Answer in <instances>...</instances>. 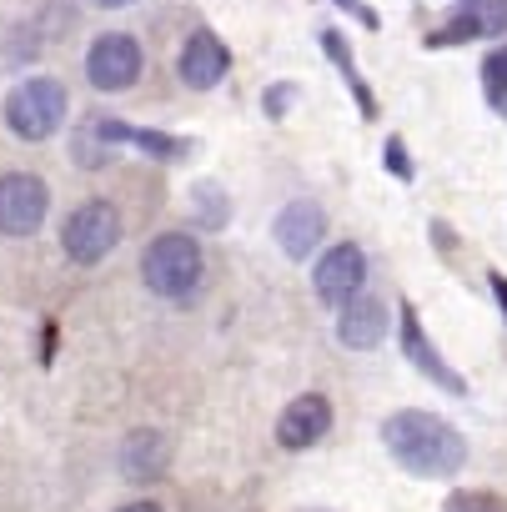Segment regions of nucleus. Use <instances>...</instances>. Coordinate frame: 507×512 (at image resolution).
I'll list each match as a JSON object with an SVG mask.
<instances>
[{
  "label": "nucleus",
  "instance_id": "obj_1",
  "mask_svg": "<svg viewBox=\"0 0 507 512\" xmlns=\"http://www.w3.org/2000/svg\"><path fill=\"white\" fill-rule=\"evenodd\" d=\"M382 442L387 452L397 457V467H407L412 477H427V482H442V477H457L462 462H467V442L462 432L437 417V412H417V407H402L382 422Z\"/></svg>",
  "mask_w": 507,
  "mask_h": 512
},
{
  "label": "nucleus",
  "instance_id": "obj_2",
  "mask_svg": "<svg viewBox=\"0 0 507 512\" xmlns=\"http://www.w3.org/2000/svg\"><path fill=\"white\" fill-rule=\"evenodd\" d=\"M201 272H206V256L191 231H161L141 251V282L166 302H186L201 287Z\"/></svg>",
  "mask_w": 507,
  "mask_h": 512
},
{
  "label": "nucleus",
  "instance_id": "obj_3",
  "mask_svg": "<svg viewBox=\"0 0 507 512\" xmlns=\"http://www.w3.org/2000/svg\"><path fill=\"white\" fill-rule=\"evenodd\" d=\"M71 96L56 76H26L11 96H6V126L21 141H51L66 126Z\"/></svg>",
  "mask_w": 507,
  "mask_h": 512
},
{
  "label": "nucleus",
  "instance_id": "obj_4",
  "mask_svg": "<svg viewBox=\"0 0 507 512\" xmlns=\"http://www.w3.org/2000/svg\"><path fill=\"white\" fill-rule=\"evenodd\" d=\"M116 241H121V211H116L106 196L81 201V206L66 216V226H61V246H66V256H71L76 267L106 262V256L116 251Z\"/></svg>",
  "mask_w": 507,
  "mask_h": 512
},
{
  "label": "nucleus",
  "instance_id": "obj_5",
  "mask_svg": "<svg viewBox=\"0 0 507 512\" xmlns=\"http://www.w3.org/2000/svg\"><path fill=\"white\" fill-rule=\"evenodd\" d=\"M367 287V251L357 241H332L322 256H317V267H312V292L317 302L327 307H347L352 297H362Z\"/></svg>",
  "mask_w": 507,
  "mask_h": 512
},
{
  "label": "nucleus",
  "instance_id": "obj_6",
  "mask_svg": "<svg viewBox=\"0 0 507 512\" xmlns=\"http://www.w3.org/2000/svg\"><path fill=\"white\" fill-rule=\"evenodd\" d=\"M141 66H146V56H141V41L136 36H126V31H106V36H96L91 41V51H86V81L96 86V91H131L136 81H141Z\"/></svg>",
  "mask_w": 507,
  "mask_h": 512
},
{
  "label": "nucleus",
  "instance_id": "obj_7",
  "mask_svg": "<svg viewBox=\"0 0 507 512\" xmlns=\"http://www.w3.org/2000/svg\"><path fill=\"white\" fill-rule=\"evenodd\" d=\"M46 211H51V191L41 176H31V171L0 176V231L6 236H36Z\"/></svg>",
  "mask_w": 507,
  "mask_h": 512
},
{
  "label": "nucleus",
  "instance_id": "obj_8",
  "mask_svg": "<svg viewBox=\"0 0 507 512\" xmlns=\"http://www.w3.org/2000/svg\"><path fill=\"white\" fill-rule=\"evenodd\" d=\"M507 36V0H457L447 11V26L427 36V46H467V41H497Z\"/></svg>",
  "mask_w": 507,
  "mask_h": 512
},
{
  "label": "nucleus",
  "instance_id": "obj_9",
  "mask_svg": "<svg viewBox=\"0 0 507 512\" xmlns=\"http://www.w3.org/2000/svg\"><path fill=\"white\" fill-rule=\"evenodd\" d=\"M231 71V51L216 31H191L181 56H176V76L191 86V91H216Z\"/></svg>",
  "mask_w": 507,
  "mask_h": 512
},
{
  "label": "nucleus",
  "instance_id": "obj_10",
  "mask_svg": "<svg viewBox=\"0 0 507 512\" xmlns=\"http://www.w3.org/2000/svg\"><path fill=\"white\" fill-rule=\"evenodd\" d=\"M327 432H332V402H327L322 392L292 397L287 412L277 417V442H282L287 452H307V447H317Z\"/></svg>",
  "mask_w": 507,
  "mask_h": 512
},
{
  "label": "nucleus",
  "instance_id": "obj_11",
  "mask_svg": "<svg viewBox=\"0 0 507 512\" xmlns=\"http://www.w3.org/2000/svg\"><path fill=\"white\" fill-rule=\"evenodd\" d=\"M91 126H96V136L116 151V146H136V151H146V156H156V161H186L191 156V141L186 136H171V131H151V126H131V121H121V116H91Z\"/></svg>",
  "mask_w": 507,
  "mask_h": 512
},
{
  "label": "nucleus",
  "instance_id": "obj_12",
  "mask_svg": "<svg viewBox=\"0 0 507 512\" xmlns=\"http://www.w3.org/2000/svg\"><path fill=\"white\" fill-rule=\"evenodd\" d=\"M402 357H407V362H412V367H417L427 382H437L442 392H457V397L467 392V382H462V377H457V372L442 362V352L427 342V332H422V317H417V307H412V302H402Z\"/></svg>",
  "mask_w": 507,
  "mask_h": 512
},
{
  "label": "nucleus",
  "instance_id": "obj_13",
  "mask_svg": "<svg viewBox=\"0 0 507 512\" xmlns=\"http://www.w3.org/2000/svg\"><path fill=\"white\" fill-rule=\"evenodd\" d=\"M322 236H327V211L317 201L297 196L277 211V241H282V251L292 256V262H307Z\"/></svg>",
  "mask_w": 507,
  "mask_h": 512
},
{
  "label": "nucleus",
  "instance_id": "obj_14",
  "mask_svg": "<svg viewBox=\"0 0 507 512\" xmlns=\"http://www.w3.org/2000/svg\"><path fill=\"white\" fill-rule=\"evenodd\" d=\"M387 327H392V317H387V307L377 302V297H352L342 312H337V342L347 347V352H372V347H382L387 342Z\"/></svg>",
  "mask_w": 507,
  "mask_h": 512
},
{
  "label": "nucleus",
  "instance_id": "obj_15",
  "mask_svg": "<svg viewBox=\"0 0 507 512\" xmlns=\"http://www.w3.org/2000/svg\"><path fill=\"white\" fill-rule=\"evenodd\" d=\"M166 462H171V447H166V437L161 432H151V427H141V432H131L126 442H121V452H116V467H121V477L126 482H156L161 472H166Z\"/></svg>",
  "mask_w": 507,
  "mask_h": 512
},
{
  "label": "nucleus",
  "instance_id": "obj_16",
  "mask_svg": "<svg viewBox=\"0 0 507 512\" xmlns=\"http://www.w3.org/2000/svg\"><path fill=\"white\" fill-rule=\"evenodd\" d=\"M317 41H322V51H327V61H332V66L342 71V81H347V91H352V101L362 106V116H367V121H377V111H382V106H377V96H372V86H367V76L357 71V61H352V51H347V36H342L337 26H322V36H317Z\"/></svg>",
  "mask_w": 507,
  "mask_h": 512
},
{
  "label": "nucleus",
  "instance_id": "obj_17",
  "mask_svg": "<svg viewBox=\"0 0 507 512\" xmlns=\"http://www.w3.org/2000/svg\"><path fill=\"white\" fill-rule=\"evenodd\" d=\"M226 216H231V201H226L221 181H196L191 186V221H196V231H221Z\"/></svg>",
  "mask_w": 507,
  "mask_h": 512
},
{
  "label": "nucleus",
  "instance_id": "obj_18",
  "mask_svg": "<svg viewBox=\"0 0 507 512\" xmlns=\"http://www.w3.org/2000/svg\"><path fill=\"white\" fill-rule=\"evenodd\" d=\"M482 96H487L492 111L507 116V51H492V56L482 61Z\"/></svg>",
  "mask_w": 507,
  "mask_h": 512
},
{
  "label": "nucleus",
  "instance_id": "obj_19",
  "mask_svg": "<svg viewBox=\"0 0 507 512\" xmlns=\"http://www.w3.org/2000/svg\"><path fill=\"white\" fill-rule=\"evenodd\" d=\"M442 512H507L492 492H452Z\"/></svg>",
  "mask_w": 507,
  "mask_h": 512
},
{
  "label": "nucleus",
  "instance_id": "obj_20",
  "mask_svg": "<svg viewBox=\"0 0 507 512\" xmlns=\"http://www.w3.org/2000/svg\"><path fill=\"white\" fill-rule=\"evenodd\" d=\"M292 101H297V86H292V81H282V86H272V91L262 96V111H267L272 121H282V116L292 111Z\"/></svg>",
  "mask_w": 507,
  "mask_h": 512
},
{
  "label": "nucleus",
  "instance_id": "obj_21",
  "mask_svg": "<svg viewBox=\"0 0 507 512\" xmlns=\"http://www.w3.org/2000/svg\"><path fill=\"white\" fill-rule=\"evenodd\" d=\"M382 156H387V171H392L397 181H412V161H407V146H402L397 136L387 141V151H382Z\"/></svg>",
  "mask_w": 507,
  "mask_h": 512
},
{
  "label": "nucleus",
  "instance_id": "obj_22",
  "mask_svg": "<svg viewBox=\"0 0 507 512\" xmlns=\"http://www.w3.org/2000/svg\"><path fill=\"white\" fill-rule=\"evenodd\" d=\"M337 6H342L347 16H357V21H362L367 31H377V26H382V21H377V11L367 6V0H337Z\"/></svg>",
  "mask_w": 507,
  "mask_h": 512
},
{
  "label": "nucleus",
  "instance_id": "obj_23",
  "mask_svg": "<svg viewBox=\"0 0 507 512\" xmlns=\"http://www.w3.org/2000/svg\"><path fill=\"white\" fill-rule=\"evenodd\" d=\"M487 282H492V297H497V307H502V317H507V277H502V272H487Z\"/></svg>",
  "mask_w": 507,
  "mask_h": 512
},
{
  "label": "nucleus",
  "instance_id": "obj_24",
  "mask_svg": "<svg viewBox=\"0 0 507 512\" xmlns=\"http://www.w3.org/2000/svg\"><path fill=\"white\" fill-rule=\"evenodd\" d=\"M96 11H126V6H136V0H91Z\"/></svg>",
  "mask_w": 507,
  "mask_h": 512
},
{
  "label": "nucleus",
  "instance_id": "obj_25",
  "mask_svg": "<svg viewBox=\"0 0 507 512\" xmlns=\"http://www.w3.org/2000/svg\"><path fill=\"white\" fill-rule=\"evenodd\" d=\"M121 512H161V507H156V502H126Z\"/></svg>",
  "mask_w": 507,
  "mask_h": 512
},
{
  "label": "nucleus",
  "instance_id": "obj_26",
  "mask_svg": "<svg viewBox=\"0 0 507 512\" xmlns=\"http://www.w3.org/2000/svg\"><path fill=\"white\" fill-rule=\"evenodd\" d=\"M502 51H507V46H502Z\"/></svg>",
  "mask_w": 507,
  "mask_h": 512
}]
</instances>
